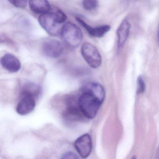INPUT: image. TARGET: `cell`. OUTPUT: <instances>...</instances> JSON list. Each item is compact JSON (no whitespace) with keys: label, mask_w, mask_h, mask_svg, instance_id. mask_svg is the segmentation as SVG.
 <instances>
[{"label":"cell","mask_w":159,"mask_h":159,"mask_svg":"<svg viewBox=\"0 0 159 159\" xmlns=\"http://www.w3.org/2000/svg\"><path fill=\"white\" fill-rule=\"evenodd\" d=\"M67 17L66 15L59 9L53 12L41 14L39 17V22L41 26L51 36H57L60 33L62 25L64 24Z\"/></svg>","instance_id":"6da1fadb"},{"label":"cell","mask_w":159,"mask_h":159,"mask_svg":"<svg viewBox=\"0 0 159 159\" xmlns=\"http://www.w3.org/2000/svg\"><path fill=\"white\" fill-rule=\"evenodd\" d=\"M79 98L80 109L85 118L93 119L96 116L103 102L88 92H82Z\"/></svg>","instance_id":"7a4b0ae2"},{"label":"cell","mask_w":159,"mask_h":159,"mask_svg":"<svg viewBox=\"0 0 159 159\" xmlns=\"http://www.w3.org/2000/svg\"><path fill=\"white\" fill-rule=\"evenodd\" d=\"M60 34L65 43L72 48L79 46L83 38L80 29L75 24L70 22L63 25Z\"/></svg>","instance_id":"3957f363"},{"label":"cell","mask_w":159,"mask_h":159,"mask_svg":"<svg viewBox=\"0 0 159 159\" xmlns=\"http://www.w3.org/2000/svg\"><path fill=\"white\" fill-rule=\"evenodd\" d=\"M82 56L85 62L93 68L99 67L102 63V57L96 47L89 43H84L81 49Z\"/></svg>","instance_id":"277c9868"},{"label":"cell","mask_w":159,"mask_h":159,"mask_svg":"<svg viewBox=\"0 0 159 159\" xmlns=\"http://www.w3.org/2000/svg\"><path fill=\"white\" fill-rule=\"evenodd\" d=\"M74 147L79 155L84 159L87 158L92 150V140L89 134H84L78 138L74 142Z\"/></svg>","instance_id":"5b68a950"},{"label":"cell","mask_w":159,"mask_h":159,"mask_svg":"<svg viewBox=\"0 0 159 159\" xmlns=\"http://www.w3.org/2000/svg\"><path fill=\"white\" fill-rule=\"evenodd\" d=\"M42 50L46 56L51 58H56L60 56L63 53V46L57 40L47 39L43 44Z\"/></svg>","instance_id":"8992f818"},{"label":"cell","mask_w":159,"mask_h":159,"mask_svg":"<svg viewBox=\"0 0 159 159\" xmlns=\"http://www.w3.org/2000/svg\"><path fill=\"white\" fill-rule=\"evenodd\" d=\"M36 105V99L30 96L23 95L16 107V111L20 115H26L32 112Z\"/></svg>","instance_id":"52a82bcc"},{"label":"cell","mask_w":159,"mask_h":159,"mask_svg":"<svg viewBox=\"0 0 159 159\" xmlns=\"http://www.w3.org/2000/svg\"><path fill=\"white\" fill-rule=\"evenodd\" d=\"M1 64L4 69L11 73L18 72L21 68L20 60L11 53L6 54L2 57Z\"/></svg>","instance_id":"ba28073f"},{"label":"cell","mask_w":159,"mask_h":159,"mask_svg":"<svg viewBox=\"0 0 159 159\" xmlns=\"http://www.w3.org/2000/svg\"><path fill=\"white\" fill-rule=\"evenodd\" d=\"M77 22L86 30L89 35L94 38H101L111 29V26L108 25L100 26L96 27H93L85 23L83 20L79 17H76Z\"/></svg>","instance_id":"9c48e42d"},{"label":"cell","mask_w":159,"mask_h":159,"mask_svg":"<svg viewBox=\"0 0 159 159\" xmlns=\"http://www.w3.org/2000/svg\"><path fill=\"white\" fill-rule=\"evenodd\" d=\"M131 25L127 20L125 19L121 23L117 30L118 47L120 50L122 48L128 39L130 33Z\"/></svg>","instance_id":"30bf717a"},{"label":"cell","mask_w":159,"mask_h":159,"mask_svg":"<svg viewBox=\"0 0 159 159\" xmlns=\"http://www.w3.org/2000/svg\"><path fill=\"white\" fill-rule=\"evenodd\" d=\"M81 89L82 92L91 93L104 102L106 96L105 89L99 84L94 82L87 83L83 85Z\"/></svg>","instance_id":"8fae6325"},{"label":"cell","mask_w":159,"mask_h":159,"mask_svg":"<svg viewBox=\"0 0 159 159\" xmlns=\"http://www.w3.org/2000/svg\"><path fill=\"white\" fill-rule=\"evenodd\" d=\"M30 8L36 14H43L49 12L51 6L48 0H29Z\"/></svg>","instance_id":"7c38bea8"},{"label":"cell","mask_w":159,"mask_h":159,"mask_svg":"<svg viewBox=\"0 0 159 159\" xmlns=\"http://www.w3.org/2000/svg\"><path fill=\"white\" fill-rule=\"evenodd\" d=\"M41 92V88L39 85L32 83H28L22 87L21 95L30 96L37 99L40 95Z\"/></svg>","instance_id":"4fadbf2b"},{"label":"cell","mask_w":159,"mask_h":159,"mask_svg":"<svg viewBox=\"0 0 159 159\" xmlns=\"http://www.w3.org/2000/svg\"><path fill=\"white\" fill-rule=\"evenodd\" d=\"M83 6L85 10L92 11L94 10L98 6V0H83Z\"/></svg>","instance_id":"5bb4252c"},{"label":"cell","mask_w":159,"mask_h":159,"mask_svg":"<svg viewBox=\"0 0 159 159\" xmlns=\"http://www.w3.org/2000/svg\"><path fill=\"white\" fill-rule=\"evenodd\" d=\"M146 90V84L143 78L139 76L137 79V93L138 94L143 93Z\"/></svg>","instance_id":"9a60e30c"},{"label":"cell","mask_w":159,"mask_h":159,"mask_svg":"<svg viewBox=\"0 0 159 159\" xmlns=\"http://www.w3.org/2000/svg\"><path fill=\"white\" fill-rule=\"evenodd\" d=\"M11 4L16 8H25L27 3V0H8Z\"/></svg>","instance_id":"2e32d148"},{"label":"cell","mask_w":159,"mask_h":159,"mask_svg":"<svg viewBox=\"0 0 159 159\" xmlns=\"http://www.w3.org/2000/svg\"><path fill=\"white\" fill-rule=\"evenodd\" d=\"M79 157L78 155L72 152H68L64 153L61 156V159H78Z\"/></svg>","instance_id":"e0dca14e"},{"label":"cell","mask_w":159,"mask_h":159,"mask_svg":"<svg viewBox=\"0 0 159 159\" xmlns=\"http://www.w3.org/2000/svg\"><path fill=\"white\" fill-rule=\"evenodd\" d=\"M158 41H159V28H158Z\"/></svg>","instance_id":"ac0fdd59"},{"label":"cell","mask_w":159,"mask_h":159,"mask_svg":"<svg viewBox=\"0 0 159 159\" xmlns=\"http://www.w3.org/2000/svg\"><path fill=\"white\" fill-rule=\"evenodd\" d=\"M122 1L123 2H128V1H129V0H122Z\"/></svg>","instance_id":"d6986e66"}]
</instances>
